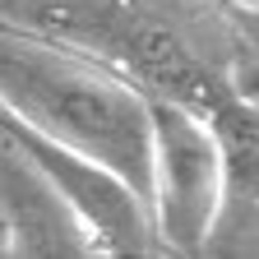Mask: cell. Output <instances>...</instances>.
<instances>
[{
    "label": "cell",
    "mask_w": 259,
    "mask_h": 259,
    "mask_svg": "<svg viewBox=\"0 0 259 259\" xmlns=\"http://www.w3.org/2000/svg\"><path fill=\"white\" fill-rule=\"evenodd\" d=\"M227 5L241 10V14H254V19H259V0H227Z\"/></svg>",
    "instance_id": "3957f363"
},
{
    "label": "cell",
    "mask_w": 259,
    "mask_h": 259,
    "mask_svg": "<svg viewBox=\"0 0 259 259\" xmlns=\"http://www.w3.org/2000/svg\"><path fill=\"white\" fill-rule=\"evenodd\" d=\"M227 208V148L190 102L153 97V222L171 254L204 250Z\"/></svg>",
    "instance_id": "7a4b0ae2"
},
{
    "label": "cell",
    "mask_w": 259,
    "mask_h": 259,
    "mask_svg": "<svg viewBox=\"0 0 259 259\" xmlns=\"http://www.w3.org/2000/svg\"><path fill=\"white\" fill-rule=\"evenodd\" d=\"M0 107L37 135L97 157L153 204V93L42 37L0 32Z\"/></svg>",
    "instance_id": "6da1fadb"
}]
</instances>
